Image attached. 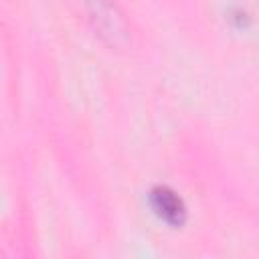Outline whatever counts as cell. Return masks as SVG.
Masks as SVG:
<instances>
[{
    "instance_id": "obj_1",
    "label": "cell",
    "mask_w": 259,
    "mask_h": 259,
    "mask_svg": "<svg viewBox=\"0 0 259 259\" xmlns=\"http://www.w3.org/2000/svg\"><path fill=\"white\" fill-rule=\"evenodd\" d=\"M150 208L152 212L168 227L178 229L184 225L186 221V204L184 200L178 196V192H174L170 186H154L150 190Z\"/></svg>"
}]
</instances>
